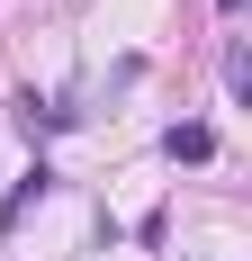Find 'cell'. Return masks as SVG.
Returning a JSON list of instances; mask_svg holds the SVG:
<instances>
[{
  "instance_id": "6da1fadb",
  "label": "cell",
  "mask_w": 252,
  "mask_h": 261,
  "mask_svg": "<svg viewBox=\"0 0 252 261\" xmlns=\"http://www.w3.org/2000/svg\"><path fill=\"white\" fill-rule=\"evenodd\" d=\"M162 144H171V162H207V153H216V126H198V117H189V126H171Z\"/></svg>"
},
{
  "instance_id": "7a4b0ae2",
  "label": "cell",
  "mask_w": 252,
  "mask_h": 261,
  "mask_svg": "<svg viewBox=\"0 0 252 261\" xmlns=\"http://www.w3.org/2000/svg\"><path fill=\"white\" fill-rule=\"evenodd\" d=\"M225 90H234V99H252V54H243V45L225 54Z\"/></svg>"
}]
</instances>
